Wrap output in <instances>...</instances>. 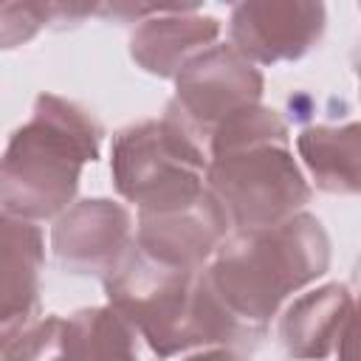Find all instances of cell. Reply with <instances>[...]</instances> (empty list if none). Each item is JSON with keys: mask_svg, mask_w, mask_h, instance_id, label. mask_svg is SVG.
Wrapping results in <instances>:
<instances>
[{"mask_svg": "<svg viewBox=\"0 0 361 361\" xmlns=\"http://www.w3.org/2000/svg\"><path fill=\"white\" fill-rule=\"evenodd\" d=\"M330 271L322 220L299 212L276 226L228 231L203 276L245 336H259L282 305Z\"/></svg>", "mask_w": 361, "mask_h": 361, "instance_id": "cell-1", "label": "cell"}, {"mask_svg": "<svg viewBox=\"0 0 361 361\" xmlns=\"http://www.w3.org/2000/svg\"><path fill=\"white\" fill-rule=\"evenodd\" d=\"M206 155V189L226 212L231 231L276 226L299 214L313 195L293 158L285 118L262 102L220 121Z\"/></svg>", "mask_w": 361, "mask_h": 361, "instance_id": "cell-2", "label": "cell"}, {"mask_svg": "<svg viewBox=\"0 0 361 361\" xmlns=\"http://www.w3.org/2000/svg\"><path fill=\"white\" fill-rule=\"evenodd\" d=\"M102 124L76 102L39 93L0 155V212L28 223L56 220L76 197L82 169L99 161Z\"/></svg>", "mask_w": 361, "mask_h": 361, "instance_id": "cell-3", "label": "cell"}, {"mask_svg": "<svg viewBox=\"0 0 361 361\" xmlns=\"http://www.w3.org/2000/svg\"><path fill=\"white\" fill-rule=\"evenodd\" d=\"M102 282L107 305L161 361L192 350L228 347L245 338L209 288L203 268L186 271L161 265L133 245L118 268Z\"/></svg>", "mask_w": 361, "mask_h": 361, "instance_id": "cell-4", "label": "cell"}, {"mask_svg": "<svg viewBox=\"0 0 361 361\" xmlns=\"http://www.w3.org/2000/svg\"><path fill=\"white\" fill-rule=\"evenodd\" d=\"M206 149L169 116L130 124L113 135V186L138 212L200 197L206 192Z\"/></svg>", "mask_w": 361, "mask_h": 361, "instance_id": "cell-5", "label": "cell"}, {"mask_svg": "<svg viewBox=\"0 0 361 361\" xmlns=\"http://www.w3.org/2000/svg\"><path fill=\"white\" fill-rule=\"evenodd\" d=\"M262 90L265 79L259 68L240 56L231 45L214 42L178 71L175 96L164 116L178 121L206 149L214 127L237 110L259 104Z\"/></svg>", "mask_w": 361, "mask_h": 361, "instance_id": "cell-6", "label": "cell"}, {"mask_svg": "<svg viewBox=\"0 0 361 361\" xmlns=\"http://www.w3.org/2000/svg\"><path fill=\"white\" fill-rule=\"evenodd\" d=\"M327 28V11L313 0H245L231 8L228 45L251 65L296 62Z\"/></svg>", "mask_w": 361, "mask_h": 361, "instance_id": "cell-7", "label": "cell"}, {"mask_svg": "<svg viewBox=\"0 0 361 361\" xmlns=\"http://www.w3.org/2000/svg\"><path fill=\"white\" fill-rule=\"evenodd\" d=\"M133 248L130 209L110 197H85L71 203L51 228L56 262L76 276H107Z\"/></svg>", "mask_w": 361, "mask_h": 361, "instance_id": "cell-8", "label": "cell"}, {"mask_svg": "<svg viewBox=\"0 0 361 361\" xmlns=\"http://www.w3.org/2000/svg\"><path fill=\"white\" fill-rule=\"evenodd\" d=\"M228 231L231 226L226 212L206 189L195 200L155 212H138L133 245L161 265L200 271L228 237Z\"/></svg>", "mask_w": 361, "mask_h": 361, "instance_id": "cell-9", "label": "cell"}, {"mask_svg": "<svg viewBox=\"0 0 361 361\" xmlns=\"http://www.w3.org/2000/svg\"><path fill=\"white\" fill-rule=\"evenodd\" d=\"M42 265L39 226L0 212V353L39 316Z\"/></svg>", "mask_w": 361, "mask_h": 361, "instance_id": "cell-10", "label": "cell"}, {"mask_svg": "<svg viewBox=\"0 0 361 361\" xmlns=\"http://www.w3.org/2000/svg\"><path fill=\"white\" fill-rule=\"evenodd\" d=\"M220 31L223 23L197 6H158L155 14L138 20L133 28L130 56L144 73L175 79L192 56L217 42Z\"/></svg>", "mask_w": 361, "mask_h": 361, "instance_id": "cell-11", "label": "cell"}, {"mask_svg": "<svg viewBox=\"0 0 361 361\" xmlns=\"http://www.w3.org/2000/svg\"><path fill=\"white\" fill-rule=\"evenodd\" d=\"M355 327V296L344 282H324L293 296L279 316V341L293 361H324Z\"/></svg>", "mask_w": 361, "mask_h": 361, "instance_id": "cell-12", "label": "cell"}, {"mask_svg": "<svg viewBox=\"0 0 361 361\" xmlns=\"http://www.w3.org/2000/svg\"><path fill=\"white\" fill-rule=\"evenodd\" d=\"M296 152L316 183L327 195H355L361 189V127L313 124L296 135Z\"/></svg>", "mask_w": 361, "mask_h": 361, "instance_id": "cell-13", "label": "cell"}, {"mask_svg": "<svg viewBox=\"0 0 361 361\" xmlns=\"http://www.w3.org/2000/svg\"><path fill=\"white\" fill-rule=\"evenodd\" d=\"M62 361H141L135 330L110 307H82L62 319Z\"/></svg>", "mask_w": 361, "mask_h": 361, "instance_id": "cell-14", "label": "cell"}, {"mask_svg": "<svg viewBox=\"0 0 361 361\" xmlns=\"http://www.w3.org/2000/svg\"><path fill=\"white\" fill-rule=\"evenodd\" d=\"M99 6H71V3H0V51L20 48L31 42L45 25H76L96 14Z\"/></svg>", "mask_w": 361, "mask_h": 361, "instance_id": "cell-15", "label": "cell"}, {"mask_svg": "<svg viewBox=\"0 0 361 361\" xmlns=\"http://www.w3.org/2000/svg\"><path fill=\"white\" fill-rule=\"evenodd\" d=\"M59 358H62V316L37 319L0 353V361H59Z\"/></svg>", "mask_w": 361, "mask_h": 361, "instance_id": "cell-16", "label": "cell"}, {"mask_svg": "<svg viewBox=\"0 0 361 361\" xmlns=\"http://www.w3.org/2000/svg\"><path fill=\"white\" fill-rule=\"evenodd\" d=\"M180 361H245L240 353H234L231 347H206V350H197V353H189L186 358Z\"/></svg>", "mask_w": 361, "mask_h": 361, "instance_id": "cell-17", "label": "cell"}, {"mask_svg": "<svg viewBox=\"0 0 361 361\" xmlns=\"http://www.w3.org/2000/svg\"><path fill=\"white\" fill-rule=\"evenodd\" d=\"M59 361H62V358H59Z\"/></svg>", "mask_w": 361, "mask_h": 361, "instance_id": "cell-18", "label": "cell"}]
</instances>
